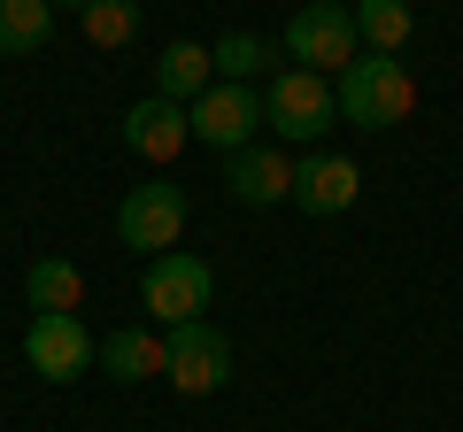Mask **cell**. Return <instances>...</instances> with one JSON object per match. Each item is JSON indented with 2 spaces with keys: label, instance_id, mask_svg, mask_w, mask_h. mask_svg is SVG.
<instances>
[{
  "label": "cell",
  "instance_id": "cell-1",
  "mask_svg": "<svg viewBox=\"0 0 463 432\" xmlns=\"http://www.w3.org/2000/svg\"><path fill=\"white\" fill-rule=\"evenodd\" d=\"M332 108H340L355 132H394V124L417 108V78L394 62V54H364V62H347V70H340V85H332Z\"/></svg>",
  "mask_w": 463,
  "mask_h": 432
},
{
  "label": "cell",
  "instance_id": "cell-2",
  "mask_svg": "<svg viewBox=\"0 0 463 432\" xmlns=\"http://www.w3.org/2000/svg\"><path fill=\"white\" fill-rule=\"evenodd\" d=\"M286 54H294V70H317V78L347 70V62H355V8H340V0H309V8H294V23H286Z\"/></svg>",
  "mask_w": 463,
  "mask_h": 432
},
{
  "label": "cell",
  "instance_id": "cell-3",
  "mask_svg": "<svg viewBox=\"0 0 463 432\" xmlns=\"http://www.w3.org/2000/svg\"><path fill=\"white\" fill-rule=\"evenodd\" d=\"M209 294H216V270L201 263V255H155L147 263V278H139V301H147V316L155 324H194L201 309H209Z\"/></svg>",
  "mask_w": 463,
  "mask_h": 432
},
{
  "label": "cell",
  "instance_id": "cell-4",
  "mask_svg": "<svg viewBox=\"0 0 463 432\" xmlns=\"http://www.w3.org/2000/svg\"><path fill=\"white\" fill-rule=\"evenodd\" d=\"M332 117H340V108H332V85L317 78V70H279V78H270L263 124H270L279 139H301V147H309V139L332 132Z\"/></svg>",
  "mask_w": 463,
  "mask_h": 432
},
{
  "label": "cell",
  "instance_id": "cell-5",
  "mask_svg": "<svg viewBox=\"0 0 463 432\" xmlns=\"http://www.w3.org/2000/svg\"><path fill=\"white\" fill-rule=\"evenodd\" d=\"M163 379L178 386V394H216V386L232 379V340L216 333L209 316L170 324V340H163Z\"/></svg>",
  "mask_w": 463,
  "mask_h": 432
},
{
  "label": "cell",
  "instance_id": "cell-6",
  "mask_svg": "<svg viewBox=\"0 0 463 432\" xmlns=\"http://www.w3.org/2000/svg\"><path fill=\"white\" fill-rule=\"evenodd\" d=\"M185 216H194L185 185H132V193H124V209H116V239H124V248H147V263H155V255L178 248Z\"/></svg>",
  "mask_w": 463,
  "mask_h": 432
},
{
  "label": "cell",
  "instance_id": "cell-7",
  "mask_svg": "<svg viewBox=\"0 0 463 432\" xmlns=\"http://www.w3.org/2000/svg\"><path fill=\"white\" fill-rule=\"evenodd\" d=\"M93 355H100V340L85 333L78 316H32V333H24V363H32L39 379H54V386L85 379Z\"/></svg>",
  "mask_w": 463,
  "mask_h": 432
},
{
  "label": "cell",
  "instance_id": "cell-8",
  "mask_svg": "<svg viewBox=\"0 0 463 432\" xmlns=\"http://www.w3.org/2000/svg\"><path fill=\"white\" fill-rule=\"evenodd\" d=\"M185 124H194V139L201 147H216V155H240L248 147V132L263 124V100L248 93V85H209V93L185 108Z\"/></svg>",
  "mask_w": 463,
  "mask_h": 432
},
{
  "label": "cell",
  "instance_id": "cell-9",
  "mask_svg": "<svg viewBox=\"0 0 463 432\" xmlns=\"http://www.w3.org/2000/svg\"><path fill=\"white\" fill-rule=\"evenodd\" d=\"M194 139V124H185L178 100H139V108H124V147L139 155V163H178V147Z\"/></svg>",
  "mask_w": 463,
  "mask_h": 432
},
{
  "label": "cell",
  "instance_id": "cell-10",
  "mask_svg": "<svg viewBox=\"0 0 463 432\" xmlns=\"http://www.w3.org/2000/svg\"><path fill=\"white\" fill-rule=\"evenodd\" d=\"M355 193H364V170L347 163V155H309V163H294V201H301L309 216L355 209Z\"/></svg>",
  "mask_w": 463,
  "mask_h": 432
},
{
  "label": "cell",
  "instance_id": "cell-11",
  "mask_svg": "<svg viewBox=\"0 0 463 432\" xmlns=\"http://www.w3.org/2000/svg\"><path fill=\"white\" fill-rule=\"evenodd\" d=\"M224 185L248 201V209H270V201L294 193V163H286L279 147H240V155H224Z\"/></svg>",
  "mask_w": 463,
  "mask_h": 432
},
{
  "label": "cell",
  "instance_id": "cell-12",
  "mask_svg": "<svg viewBox=\"0 0 463 432\" xmlns=\"http://www.w3.org/2000/svg\"><path fill=\"white\" fill-rule=\"evenodd\" d=\"M209 85H216V62H209V47H194V39H178V47L155 62V93L178 100V108H194Z\"/></svg>",
  "mask_w": 463,
  "mask_h": 432
},
{
  "label": "cell",
  "instance_id": "cell-13",
  "mask_svg": "<svg viewBox=\"0 0 463 432\" xmlns=\"http://www.w3.org/2000/svg\"><path fill=\"white\" fill-rule=\"evenodd\" d=\"M24 294H32L39 316H78L85 278H78V263H62V255H39V263L24 270Z\"/></svg>",
  "mask_w": 463,
  "mask_h": 432
},
{
  "label": "cell",
  "instance_id": "cell-14",
  "mask_svg": "<svg viewBox=\"0 0 463 432\" xmlns=\"http://www.w3.org/2000/svg\"><path fill=\"white\" fill-rule=\"evenodd\" d=\"M93 363H109V379H124V386L163 379V340H155V333H109Z\"/></svg>",
  "mask_w": 463,
  "mask_h": 432
},
{
  "label": "cell",
  "instance_id": "cell-15",
  "mask_svg": "<svg viewBox=\"0 0 463 432\" xmlns=\"http://www.w3.org/2000/svg\"><path fill=\"white\" fill-rule=\"evenodd\" d=\"M417 32L410 0H355V39H371V54H402Z\"/></svg>",
  "mask_w": 463,
  "mask_h": 432
},
{
  "label": "cell",
  "instance_id": "cell-16",
  "mask_svg": "<svg viewBox=\"0 0 463 432\" xmlns=\"http://www.w3.org/2000/svg\"><path fill=\"white\" fill-rule=\"evenodd\" d=\"M47 39H54L47 0H0V54H39Z\"/></svg>",
  "mask_w": 463,
  "mask_h": 432
},
{
  "label": "cell",
  "instance_id": "cell-17",
  "mask_svg": "<svg viewBox=\"0 0 463 432\" xmlns=\"http://www.w3.org/2000/svg\"><path fill=\"white\" fill-rule=\"evenodd\" d=\"M78 23H85L93 47H132L139 39V0H85Z\"/></svg>",
  "mask_w": 463,
  "mask_h": 432
},
{
  "label": "cell",
  "instance_id": "cell-18",
  "mask_svg": "<svg viewBox=\"0 0 463 432\" xmlns=\"http://www.w3.org/2000/svg\"><path fill=\"white\" fill-rule=\"evenodd\" d=\"M209 62L224 70V85H240V78H255V70L270 62V47H263V39H255V32H224V39H216V47H209Z\"/></svg>",
  "mask_w": 463,
  "mask_h": 432
},
{
  "label": "cell",
  "instance_id": "cell-19",
  "mask_svg": "<svg viewBox=\"0 0 463 432\" xmlns=\"http://www.w3.org/2000/svg\"><path fill=\"white\" fill-rule=\"evenodd\" d=\"M47 8H85V0H47Z\"/></svg>",
  "mask_w": 463,
  "mask_h": 432
}]
</instances>
